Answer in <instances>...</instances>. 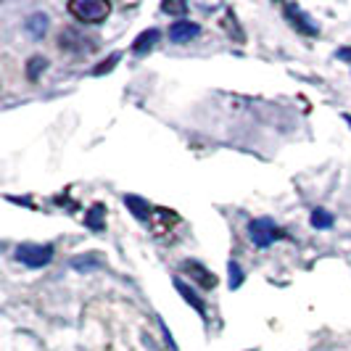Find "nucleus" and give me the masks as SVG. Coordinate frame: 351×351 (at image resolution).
I'll return each mask as SVG.
<instances>
[{"instance_id": "nucleus-12", "label": "nucleus", "mask_w": 351, "mask_h": 351, "mask_svg": "<svg viewBox=\"0 0 351 351\" xmlns=\"http://www.w3.org/2000/svg\"><path fill=\"white\" fill-rule=\"evenodd\" d=\"M156 43H158V29H145V32H143V35H138V40L132 43V53L145 56V53L151 51Z\"/></svg>"}, {"instance_id": "nucleus-14", "label": "nucleus", "mask_w": 351, "mask_h": 351, "mask_svg": "<svg viewBox=\"0 0 351 351\" xmlns=\"http://www.w3.org/2000/svg\"><path fill=\"white\" fill-rule=\"evenodd\" d=\"M71 267H74L77 272H93V269H101L104 262H101L98 254H88V256H77V259H71Z\"/></svg>"}, {"instance_id": "nucleus-5", "label": "nucleus", "mask_w": 351, "mask_h": 351, "mask_svg": "<svg viewBox=\"0 0 351 351\" xmlns=\"http://www.w3.org/2000/svg\"><path fill=\"white\" fill-rule=\"evenodd\" d=\"M285 19L291 21V27L296 29V32H301V35H306V37H317L319 35V29H317V24H312V19L306 16L304 11H301L299 5H293V3H288L285 8Z\"/></svg>"}, {"instance_id": "nucleus-8", "label": "nucleus", "mask_w": 351, "mask_h": 351, "mask_svg": "<svg viewBox=\"0 0 351 351\" xmlns=\"http://www.w3.org/2000/svg\"><path fill=\"white\" fill-rule=\"evenodd\" d=\"M154 230H156V235L161 238L164 232H172L175 225H180V217H177V211L172 209H154Z\"/></svg>"}, {"instance_id": "nucleus-19", "label": "nucleus", "mask_w": 351, "mask_h": 351, "mask_svg": "<svg viewBox=\"0 0 351 351\" xmlns=\"http://www.w3.org/2000/svg\"><path fill=\"white\" fill-rule=\"evenodd\" d=\"M119 58H122V53H111V56L106 58L101 66H95V69H93V74H95V77H104V74H108V71L119 64Z\"/></svg>"}, {"instance_id": "nucleus-7", "label": "nucleus", "mask_w": 351, "mask_h": 351, "mask_svg": "<svg viewBox=\"0 0 351 351\" xmlns=\"http://www.w3.org/2000/svg\"><path fill=\"white\" fill-rule=\"evenodd\" d=\"M201 35V27L195 24V21H185V19H180V21H175L172 27H169V40L172 43H191V40H195V37Z\"/></svg>"}, {"instance_id": "nucleus-13", "label": "nucleus", "mask_w": 351, "mask_h": 351, "mask_svg": "<svg viewBox=\"0 0 351 351\" xmlns=\"http://www.w3.org/2000/svg\"><path fill=\"white\" fill-rule=\"evenodd\" d=\"M24 29L35 37V40H40V37L48 32V16L45 14H32V16L24 21Z\"/></svg>"}, {"instance_id": "nucleus-11", "label": "nucleus", "mask_w": 351, "mask_h": 351, "mask_svg": "<svg viewBox=\"0 0 351 351\" xmlns=\"http://www.w3.org/2000/svg\"><path fill=\"white\" fill-rule=\"evenodd\" d=\"M85 228H90L93 232H101L106 228V206L104 204H93L90 211L85 214Z\"/></svg>"}, {"instance_id": "nucleus-6", "label": "nucleus", "mask_w": 351, "mask_h": 351, "mask_svg": "<svg viewBox=\"0 0 351 351\" xmlns=\"http://www.w3.org/2000/svg\"><path fill=\"white\" fill-rule=\"evenodd\" d=\"M180 269H182V272H188V275H191V280L198 282V285H201L204 291H211V288L217 285V278L211 275V272L206 269V267H204V264L191 262V259H188V262L180 264Z\"/></svg>"}, {"instance_id": "nucleus-18", "label": "nucleus", "mask_w": 351, "mask_h": 351, "mask_svg": "<svg viewBox=\"0 0 351 351\" xmlns=\"http://www.w3.org/2000/svg\"><path fill=\"white\" fill-rule=\"evenodd\" d=\"M161 11H164V14H172V16H182V14H188V3L164 0V3H161Z\"/></svg>"}, {"instance_id": "nucleus-1", "label": "nucleus", "mask_w": 351, "mask_h": 351, "mask_svg": "<svg viewBox=\"0 0 351 351\" xmlns=\"http://www.w3.org/2000/svg\"><path fill=\"white\" fill-rule=\"evenodd\" d=\"M66 8L71 16L82 24H101L111 14V5L104 0H71Z\"/></svg>"}, {"instance_id": "nucleus-10", "label": "nucleus", "mask_w": 351, "mask_h": 351, "mask_svg": "<svg viewBox=\"0 0 351 351\" xmlns=\"http://www.w3.org/2000/svg\"><path fill=\"white\" fill-rule=\"evenodd\" d=\"M124 206L132 211V217L141 219V222H148V219L154 217L151 204H148L145 198H141V195H124Z\"/></svg>"}, {"instance_id": "nucleus-4", "label": "nucleus", "mask_w": 351, "mask_h": 351, "mask_svg": "<svg viewBox=\"0 0 351 351\" xmlns=\"http://www.w3.org/2000/svg\"><path fill=\"white\" fill-rule=\"evenodd\" d=\"M58 48L69 53H90L98 48V43H95L93 37L80 35L77 29L66 27V29H61V35H58Z\"/></svg>"}, {"instance_id": "nucleus-15", "label": "nucleus", "mask_w": 351, "mask_h": 351, "mask_svg": "<svg viewBox=\"0 0 351 351\" xmlns=\"http://www.w3.org/2000/svg\"><path fill=\"white\" fill-rule=\"evenodd\" d=\"M312 228H317V230H328V228H333V214L330 211H325V209H315L312 211Z\"/></svg>"}, {"instance_id": "nucleus-16", "label": "nucleus", "mask_w": 351, "mask_h": 351, "mask_svg": "<svg viewBox=\"0 0 351 351\" xmlns=\"http://www.w3.org/2000/svg\"><path fill=\"white\" fill-rule=\"evenodd\" d=\"M45 69H48V58H45V56H32L29 64H27V77L35 82L37 77H40V71H45Z\"/></svg>"}, {"instance_id": "nucleus-21", "label": "nucleus", "mask_w": 351, "mask_h": 351, "mask_svg": "<svg viewBox=\"0 0 351 351\" xmlns=\"http://www.w3.org/2000/svg\"><path fill=\"white\" fill-rule=\"evenodd\" d=\"M346 122H349V127H351V117H346Z\"/></svg>"}, {"instance_id": "nucleus-17", "label": "nucleus", "mask_w": 351, "mask_h": 351, "mask_svg": "<svg viewBox=\"0 0 351 351\" xmlns=\"http://www.w3.org/2000/svg\"><path fill=\"white\" fill-rule=\"evenodd\" d=\"M228 282H230V288L232 291H238L241 285H243V269H241V264L235 262V259H230L228 262Z\"/></svg>"}, {"instance_id": "nucleus-2", "label": "nucleus", "mask_w": 351, "mask_h": 351, "mask_svg": "<svg viewBox=\"0 0 351 351\" xmlns=\"http://www.w3.org/2000/svg\"><path fill=\"white\" fill-rule=\"evenodd\" d=\"M248 238L254 241V246L259 248H267L272 246L275 241H285L288 238V232L280 228V225H275L272 219H254L251 225H248Z\"/></svg>"}, {"instance_id": "nucleus-9", "label": "nucleus", "mask_w": 351, "mask_h": 351, "mask_svg": "<svg viewBox=\"0 0 351 351\" xmlns=\"http://www.w3.org/2000/svg\"><path fill=\"white\" fill-rule=\"evenodd\" d=\"M175 288H177V293H180L182 299L188 301V304L193 306L195 312H198V315L204 317V322H206V319H209V315H206V304H204V299H201V296L195 293V291L191 288V285H185V282L180 280V278H175Z\"/></svg>"}, {"instance_id": "nucleus-3", "label": "nucleus", "mask_w": 351, "mask_h": 351, "mask_svg": "<svg viewBox=\"0 0 351 351\" xmlns=\"http://www.w3.org/2000/svg\"><path fill=\"white\" fill-rule=\"evenodd\" d=\"M53 254H56V248L51 243H21L16 248V259L27 267H32V269L45 267L53 259Z\"/></svg>"}, {"instance_id": "nucleus-20", "label": "nucleus", "mask_w": 351, "mask_h": 351, "mask_svg": "<svg viewBox=\"0 0 351 351\" xmlns=\"http://www.w3.org/2000/svg\"><path fill=\"white\" fill-rule=\"evenodd\" d=\"M335 56H338L341 61H349V64H351V48H341V51L335 53Z\"/></svg>"}]
</instances>
